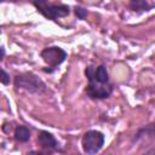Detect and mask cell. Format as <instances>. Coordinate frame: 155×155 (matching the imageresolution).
<instances>
[{
	"label": "cell",
	"mask_w": 155,
	"mask_h": 155,
	"mask_svg": "<svg viewBox=\"0 0 155 155\" xmlns=\"http://www.w3.org/2000/svg\"><path fill=\"white\" fill-rule=\"evenodd\" d=\"M13 84L17 90H24L29 93H42L47 90L46 84L31 71L17 74L13 79Z\"/></svg>",
	"instance_id": "obj_1"
},
{
	"label": "cell",
	"mask_w": 155,
	"mask_h": 155,
	"mask_svg": "<svg viewBox=\"0 0 155 155\" xmlns=\"http://www.w3.org/2000/svg\"><path fill=\"white\" fill-rule=\"evenodd\" d=\"M33 5L36 7L38 12H40L45 18L51 21L65 17L70 12V8L68 5L51 4L48 0H33Z\"/></svg>",
	"instance_id": "obj_2"
},
{
	"label": "cell",
	"mask_w": 155,
	"mask_h": 155,
	"mask_svg": "<svg viewBox=\"0 0 155 155\" xmlns=\"http://www.w3.org/2000/svg\"><path fill=\"white\" fill-rule=\"evenodd\" d=\"M40 56L44 59V62L50 67V69H44V71L52 73L58 65H61L65 61L67 52L59 46H50V47L44 48L40 52Z\"/></svg>",
	"instance_id": "obj_3"
},
{
	"label": "cell",
	"mask_w": 155,
	"mask_h": 155,
	"mask_svg": "<svg viewBox=\"0 0 155 155\" xmlns=\"http://www.w3.org/2000/svg\"><path fill=\"white\" fill-rule=\"evenodd\" d=\"M104 144V134L97 130H90L84 133L81 139V147L84 153L93 155L97 154Z\"/></svg>",
	"instance_id": "obj_4"
},
{
	"label": "cell",
	"mask_w": 155,
	"mask_h": 155,
	"mask_svg": "<svg viewBox=\"0 0 155 155\" xmlns=\"http://www.w3.org/2000/svg\"><path fill=\"white\" fill-rule=\"evenodd\" d=\"M113 93V86L108 84H102L98 81H88V85L86 86V94L91 99H104L110 97Z\"/></svg>",
	"instance_id": "obj_5"
},
{
	"label": "cell",
	"mask_w": 155,
	"mask_h": 155,
	"mask_svg": "<svg viewBox=\"0 0 155 155\" xmlns=\"http://www.w3.org/2000/svg\"><path fill=\"white\" fill-rule=\"evenodd\" d=\"M85 75L87 78L88 81H98V82H102V84H108L109 82V74H108V70L105 68V65H98L97 68L90 65L85 69Z\"/></svg>",
	"instance_id": "obj_6"
},
{
	"label": "cell",
	"mask_w": 155,
	"mask_h": 155,
	"mask_svg": "<svg viewBox=\"0 0 155 155\" xmlns=\"http://www.w3.org/2000/svg\"><path fill=\"white\" fill-rule=\"evenodd\" d=\"M155 139V121L150 122L140 128H138V131L134 133L133 138H132V144L139 143V142H151Z\"/></svg>",
	"instance_id": "obj_7"
},
{
	"label": "cell",
	"mask_w": 155,
	"mask_h": 155,
	"mask_svg": "<svg viewBox=\"0 0 155 155\" xmlns=\"http://www.w3.org/2000/svg\"><path fill=\"white\" fill-rule=\"evenodd\" d=\"M38 143L39 145L46 151H54L58 150V142L54 136L47 131H40L38 134Z\"/></svg>",
	"instance_id": "obj_8"
},
{
	"label": "cell",
	"mask_w": 155,
	"mask_h": 155,
	"mask_svg": "<svg viewBox=\"0 0 155 155\" xmlns=\"http://www.w3.org/2000/svg\"><path fill=\"white\" fill-rule=\"evenodd\" d=\"M13 137L17 142L19 143H27L29 139H30V130L27 127V126H23V125H19L15 128V132H13Z\"/></svg>",
	"instance_id": "obj_9"
},
{
	"label": "cell",
	"mask_w": 155,
	"mask_h": 155,
	"mask_svg": "<svg viewBox=\"0 0 155 155\" xmlns=\"http://www.w3.org/2000/svg\"><path fill=\"white\" fill-rule=\"evenodd\" d=\"M128 7L134 12H147L154 7V5H150L147 0H130Z\"/></svg>",
	"instance_id": "obj_10"
},
{
	"label": "cell",
	"mask_w": 155,
	"mask_h": 155,
	"mask_svg": "<svg viewBox=\"0 0 155 155\" xmlns=\"http://www.w3.org/2000/svg\"><path fill=\"white\" fill-rule=\"evenodd\" d=\"M75 15L78 16V18L80 19H85V17L87 16V10L80 7V6H76L75 7Z\"/></svg>",
	"instance_id": "obj_11"
},
{
	"label": "cell",
	"mask_w": 155,
	"mask_h": 155,
	"mask_svg": "<svg viewBox=\"0 0 155 155\" xmlns=\"http://www.w3.org/2000/svg\"><path fill=\"white\" fill-rule=\"evenodd\" d=\"M0 80H1L2 85H8L10 84V75L6 73L5 69H1V78H0Z\"/></svg>",
	"instance_id": "obj_12"
},
{
	"label": "cell",
	"mask_w": 155,
	"mask_h": 155,
	"mask_svg": "<svg viewBox=\"0 0 155 155\" xmlns=\"http://www.w3.org/2000/svg\"><path fill=\"white\" fill-rule=\"evenodd\" d=\"M0 50H1V58H0V59H4V58H5V48L1 47Z\"/></svg>",
	"instance_id": "obj_13"
},
{
	"label": "cell",
	"mask_w": 155,
	"mask_h": 155,
	"mask_svg": "<svg viewBox=\"0 0 155 155\" xmlns=\"http://www.w3.org/2000/svg\"><path fill=\"white\" fill-rule=\"evenodd\" d=\"M145 153H147V154H155V148H151V149L147 150Z\"/></svg>",
	"instance_id": "obj_14"
}]
</instances>
